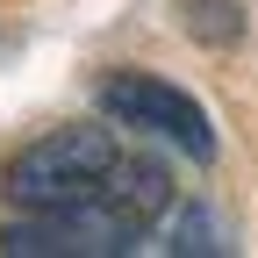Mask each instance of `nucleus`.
Returning <instances> with one entry per match:
<instances>
[{"label":"nucleus","instance_id":"nucleus-1","mask_svg":"<svg viewBox=\"0 0 258 258\" xmlns=\"http://www.w3.org/2000/svg\"><path fill=\"white\" fill-rule=\"evenodd\" d=\"M115 137L108 129H50V137H36L8 172H0V186H8L15 208H72L86 201V194H101L108 165H115Z\"/></svg>","mask_w":258,"mask_h":258},{"label":"nucleus","instance_id":"nucleus-2","mask_svg":"<svg viewBox=\"0 0 258 258\" xmlns=\"http://www.w3.org/2000/svg\"><path fill=\"white\" fill-rule=\"evenodd\" d=\"M137 244H144V230L108 194H86L72 208H22V222L0 230V251L8 258H122Z\"/></svg>","mask_w":258,"mask_h":258},{"label":"nucleus","instance_id":"nucleus-3","mask_svg":"<svg viewBox=\"0 0 258 258\" xmlns=\"http://www.w3.org/2000/svg\"><path fill=\"white\" fill-rule=\"evenodd\" d=\"M101 108L115 122H129V129H144V137H165L172 151L194 158V165L215 158V129H208L201 101L179 93V86H165V79H151V72H108L101 79Z\"/></svg>","mask_w":258,"mask_h":258},{"label":"nucleus","instance_id":"nucleus-4","mask_svg":"<svg viewBox=\"0 0 258 258\" xmlns=\"http://www.w3.org/2000/svg\"><path fill=\"white\" fill-rule=\"evenodd\" d=\"M101 194L137 222V230H151V222L172 208V172L158 165V158H115L108 179H101Z\"/></svg>","mask_w":258,"mask_h":258},{"label":"nucleus","instance_id":"nucleus-5","mask_svg":"<svg viewBox=\"0 0 258 258\" xmlns=\"http://www.w3.org/2000/svg\"><path fill=\"white\" fill-rule=\"evenodd\" d=\"M186 36L237 43V36H244V8H237V0H186Z\"/></svg>","mask_w":258,"mask_h":258},{"label":"nucleus","instance_id":"nucleus-6","mask_svg":"<svg viewBox=\"0 0 258 258\" xmlns=\"http://www.w3.org/2000/svg\"><path fill=\"white\" fill-rule=\"evenodd\" d=\"M172 251H222V244H215V222H208V215H186V222H179V244H172Z\"/></svg>","mask_w":258,"mask_h":258}]
</instances>
